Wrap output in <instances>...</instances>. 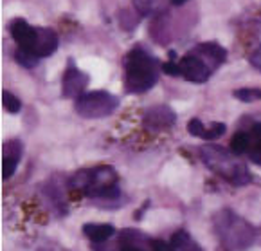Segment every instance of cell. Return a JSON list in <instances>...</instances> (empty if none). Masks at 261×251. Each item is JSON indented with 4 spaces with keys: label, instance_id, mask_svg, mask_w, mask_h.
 I'll return each instance as SVG.
<instances>
[{
    "label": "cell",
    "instance_id": "cell-7",
    "mask_svg": "<svg viewBox=\"0 0 261 251\" xmlns=\"http://www.w3.org/2000/svg\"><path fill=\"white\" fill-rule=\"evenodd\" d=\"M175 121H177V114L173 112L168 105H155V107L148 108L142 118V125L150 132H162L173 127Z\"/></svg>",
    "mask_w": 261,
    "mask_h": 251
},
{
    "label": "cell",
    "instance_id": "cell-4",
    "mask_svg": "<svg viewBox=\"0 0 261 251\" xmlns=\"http://www.w3.org/2000/svg\"><path fill=\"white\" fill-rule=\"evenodd\" d=\"M213 226H215L216 235L220 237V240L227 249L245 251L256 240V230L243 217H240L238 213H234L229 208L220 210L213 217Z\"/></svg>",
    "mask_w": 261,
    "mask_h": 251
},
{
    "label": "cell",
    "instance_id": "cell-17",
    "mask_svg": "<svg viewBox=\"0 0 261 251\" xmlns=\"http://www.w3.org/2000/svg\"><path fill=\"white\" fill-rule=\"evenodd\" d=\"M134 4L141 15H155L166 6V0H134Z\"/></svg>",
    "mask_w": 261,
    "mask_h": 251
},
{
    "label": "cell",
    "instance_id": "cell-18",
    "mask_svg": "<svg viewBox=\"0 0 261 251\" xmlns=\"http://www.w3.org/2000/svg\"><path fill=\"white\" fill-rule=\"evenodd\" d=\"M15 60L20 63L22 67H25V69H33L35 65H38V56H35L33 53H29V51H25V49H16V53H15Z\"/></svg>",
    "mask_w": 261,
    "mask_h": 251
},
{
    "label": "cell",
    "instance_id": "cell-12",
    "mask_svg": "<svg viewBox=\"0 0 261 251\" xmlns=\"http://www.w3.org/2000/svg\"><path fill=\"white\" fill-rule=\"evenodd\" d=\"M119 251H153V240L137 230H123Z\"/></svg>",
    "mask_w": 261,
    "mask_h": 251
},
{
    "label": "cell",
    "instance_id": "cell-3",
    "mask_svg": "<svg viewBox=\"0 0 261 251\" xmlns=\"http://www.w3.org/2000/svg\"><path fill=\"white\" fill-rule=\"evenodd\" d=\"M200 157L209 170L227 181L229 185L245 186L252 181L249 168L238 159V155L225 150L220 145H204L200 148Z\"/></svg>",
    "mask_w": 261,
    "mask_h": 251
},
{
    "label": "cell",
    "instance_id": "cell-8",
    "mask_svg": "<svg viewBox=\"0 0 261 251\" xmlns=\"http://www.w3.org/2000/svg\"><path fill=\"white\" fill-rule=\"evenodd\" d=\"M89 74H85L83 71H80L72 62L69 63V67L63 73L62 80V90L65 98H80L85 94V89L89 85Z\"/></svg>",
    "mask_w": 261,
    "mask_h": 251
},
{
    "label": "cell",
    "instance_id": "cell-22",
    "mask_svg": "<svg viewBox=\"0 0 261 251\" xmlns=\"http://www.w3.org/2000/svg\"><path fill=\"white\" fill-rule=\"evenodd\" d=\"M225 130H227L225 125L215 121V123H211V127H207V132H205V139H207V141H213V139L222 138V135L225 134Z\"/></svg>",
    "mask_w": 261,
    "mask_h": 251
},
{
    "label": "cell",
    "instance_id": "cell-25",
    "mask_svg": "<svg viewBox=\"0 0 261 251\" xmlns=\"http://www.w3.org/2000/svg\"><path fill=\"white\" fill-rule=\"evenodd\" d=\"M153 251H177L173 247L171 242H164V240H153Z\"/></svg>",
    "mask_w": 261,
    "mask_h": 251
},
{
    "label": "cell",
    "instance_id": "cell-19",
    "mask_svg": "<svg viewBox=\"0 0 261 251\" xmlns=\"http://www.w3.org/2000/svg\"><path fill=\"white\" fill-rule=\"evenodd\" d=\"M2 105H4V108L9 114H18L20 108H22V101H20L15 94L9 93V90L2 93Z\"/></svg>",
    "mask_w": 261,
    "mask_h": 251
},
{
    "label": "cell",
    "instance_id": "cell-27",
    "mask_svg": "<svg viewBox=\"0 0 261 251\" xmlns=\"http://www.w3.org/2000/svg\"><path fill=\"white\" fill-rule=\"evenodd\" d=\"M169 2H171L173 6H182V4H186L188 0H169Z\"/></svg>",
    "mask_w": 261,
    "mask_h": 251
},
{
    "label": "cell",
    "instance_id": "cell-20",
    "mask_svg": "<svg viewBox=\"0 0 261 251\" xmlns=\"http://www.w3.org/2000/svg\"><path fill=\"white\" fill-rule=\"evenodd\" d=\"M232 96L243 103H252L261 100V89H238L232 93Z\"/></svg>",
    "mask_w": 261,
    "mask_h": 251
},
{
    "label": "cell",
    "instance_id": "cell-13",
    "mask_svg": "<svg viewBox=\"0 0 261 251\" xmlns=\"http://www.w3.org/2000/svg\"><path fill=\"white\" fill-rule=\"evenodd\" d=\"M193 51L198 53L213 69H218L227 60V51L216 42H204V43H200V45H196Z\"/></svg>",
    "mask_w": 261,
    "mask_h": 251
},
{
    "label": "cell",
    "instance_id": "cell-5",
    "mask_svg": "<svg viewBox=\"0 0 261 251\" xmlns=\"http://www.w3.org/2000/svg\"><path fill=\"white\" fill-rule=\"evenodd\" d=\"M119 107V98L107 90H92L85 93L74 103L76 112L85 120H101L115 112V108Z\"/></svg>",
    "mask_w": 261,
    "mask_h": 251
},
{
    "label": "cell",
    "instance_id": "cell-10",
    "mask_svg": "<svg viewBox=\"0 0 261 251\" xmlns=\"http://www.w3.org/2000/svg\"><path fill=\"white\" fill-rule=\"evenodd\" d=\"M9 33H11L13 40L18 43L20 49H25L31 53L33 45L36 42V35H38V27L27 24L22 18H16L9 24Z\"/></svg>",
    "mask_w": 261,
    "mask_h": 251
},
{
    "label": "cell",
    "instance_id": "cell-16",
    "mask_svg": "<svg viewBox=\"0 0 261 251\" xmlns=\"http://www.w3.org/2000/svg\"><path fill=\"white\" fill-rule=\"evenodd\" d=\"M250 145H252V139H250V134L247 132H236L230 139V152L236 155H242V154H249L250 150Z\"/></svg>",
    "mask_w": 261,
    "mask_h": 251
},
{
    "label": "cell",
    "instance_id": "cell-24",
    "mask_svg": "<svg viewBox=\"0 0 261 251\" xmlns=\"http://www.w3.org/2000/svg\"><path fill=\"white\" fill-rule=\"evenodd\" d=\"M249 157L254 165L261 166V145H250V150H249Z\"/></svg>",
    "mask_w": 261,
    "mask_h": 251
},
{
    "label": "cell",
    "instance_id": "cell-9",
    "mask_svg": "<svg viewBox=\"0 0 261 251\" xmlns=\"http://www.w3.org/2000/svg\"><path fill=\"white\" fill-rule=\"evenodd\" d=\"M23 155V145L20 139H9L2 147V179L8 181L16 172L20 159Z\"/></svg>",
    "mask_w": 261,
    "mask_h": 251
},
{
    "label": "cell",
    "instance_id": "cell-26",
    "mask_svg": "<svg viewBox=\"0 0 261 251\" xmlns=\"http://www.w3.org/2000/svg\"><path fill=\"white\" fill-rule=\"evenodd\" d=\"M250 63H252L257 71H261V45L250 54Z\"/></svg>",
    "mask_w": 261,
    "mask_h": 251
},
{
    "label": "cell",
    "instance_id": "cell-6",
    "mask_svg": "<svg viewBox=\"0 0 261 251\" xmlns=\"http://www.w3.org/2000/svg\"><path fill=\"white\" fill-rule=\"evenodd\" d=\"M178 67H180V76L186 78L188 81H191V83H205L211 78L213 71H215L195 51L184 54L178 60Z\"/></svg>",
    "mask_w": 261,
    "mask_h": 251
},
{
    "label": "cell",
    "instance_id": "cell-1",
    "mask_svg": "<svg viewBox=\"0 0 261 251\" xmlns=\"http://www.w3.org/2000/svg\"><path fill=\"white\" fill-rule=\"evenodd\" d=\"M117 174L112 166L101 165L94 168L80 170L69 179V188L85 197L96 199L97 202L112 204L115 199L121 197V190L117 186Z\"/></svg>",
    "mask_w": 261,
    "mask_h": 251
},
{
    "label": "cell",
    "instance_id": "cell-2",
    "mask_svg": "<svg viewBox=\"0 0 261 251\" xmlns=\"http://www.w3.org/2000/svg\"><path fill=\"white\" fill-rule=\"evenodd\" d=\"M124 89L128 94H142L159 81V60L142 47H134L123 60Z\"/></svg>",
    "mask_w": 261,
    "mask_h": 251
},
{
    "label": "cell",
    "instance_id": "cell-23",
    "mask_svg": "<svg viewBox=\"0 0 261 251\" xmlns=\"http://www.w3.org/2000/svg\"><path fill=\"white\" fill-rule=\"evenodd\" d=\"M162 71L169 76H180V67H178V62L177 60H169L162 65Z\"/></svg>",
    "mask_w": 261,
    "mask_h": 251
},
{
    "label": "cell",
    "instance_id": "cell-21",
    "mask_svg": "<svg viewBox=\"0 0 261 251\" xmlns=\"http://www.w3.org/2000/svg\"><path fill=\"white\" fill-rule=\"evenodd\" d=\"M188 132L191 135H195V138L205 139V132H207V127L202 123V120H198V118H193V120H189V123H188Z\"/></svg>",
    "mask_w": 261,
    "mask_h": 251
},
{
    "label": "cell",
    "instance_id": "cell-15",
    "mask_svg": "<svg viewBox=\"0 0 261 251\" xmlns=\"http://www.w3.org/2000/svg\"><path fill=\"white\" fill-rule=\"evenodd\" d=\"M171 244L177 251H204L200 247V244H196V240L184 230H178V232L173 233Z\"/></svg>",
    "mask_w": 261,
    "mask_h": 251
},
{
    "label": "cell",
    "instance_id": "cell-11",
    "mask_svg": "<svg viewBox=\"0 0 261 251\" xmlns=\"http://www.w3.org/2000/svg\"><path fill=\"white\" fill-rule=\"evenodd\" d=\"M58 43H60V40H58L56 31H53L49 27H38V35H36V42L31 53L38 58H47V56L56 53Z\"/></svg>",
    "mask_w": 261,
    "mask_h": 251
},
{
    "label": "cell",
    "instance_id": "cell-14",
    "mask_svg": "<svg viewBox=\"0 0 261 251\" xmlns=\"http://www.w3.org/2000/svg\"><path fill=\"white\" fill-rule=\"evenodd\" d=\"M85 237L94 244H103L115 233V228L110 224H96V222H87L83 226Z\"/></svg>",
    "mask_w": 261,
    "mask_h": 251
}]
</instances>
